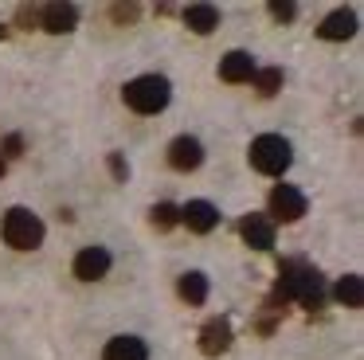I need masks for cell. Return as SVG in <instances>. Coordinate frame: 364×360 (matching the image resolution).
Masks as SVG:
<instances>
[{"mask_svg": "<svg viewBox=\"0 0 364 360\" xmlns=\"http://www.w3.org/2000/svg\"><path fill=\"white\" fill-rule=\"evenodd\" d=\"M274 294L282 297V302H298L301 309L314 313V309H321V302H325V278L314 263H306V258H286V263L278 266Z\"/></svg>", "mask_w": 364, "mask_h": 360, "instance_id": "obj_1", "label": "cell"}, {"mask_svg": "<svg viewBox=\"0 0 364 360\" xmlns=\"http://www.w3.org/2000/svg\"><path fill=\"white\" fill-rule=\"evenodd\" d=\"M122 98H126V106L134 114H161L168 106V98H173V86H168L165 75H141L134 83H126Z\"/></svg>", "mask_w": 364, "mask_h": 360, "instance_id": "obj_2", "label": "cell"}, {"mask_svg": "<svg viewBox=\"0 0 364 360\" xmlns=\"http://www.w3.org/2000/svg\"><path fill=\"white\" fill-rule=\"evenodd\" d=\"M294 161V149L286 137H278V133H262V137L251 141V164L262 172V176H282L286 169H290Z\"/></svg>", "mask_w": 364, "mask_h": 360, "instance_id": "obj_3", "label": "cell"}, {"mask_svg": "<svg viewBox=\"0 0 364 360\" xmlns=\"http://www.w3.org/2000/svg\"><path fill=\"white\" fill-rule=\"evenodd\" d=\"M4 243L16 250H36L43 243V219L28 208H9L4 211Z\"/></svg>", "mask_w": 364, "mask_h": 360, "instance_id": "obj_4", "label": "cell"}, {"mask_svg": "<svg viewBox=\"0 0 364 360\" xmlns=\"http://www.w3.org/2000/svg\"><path fill=\"white\" fill-rule=\"evenodd\" d=\"M267 203H270V216H267L270 223H298V219L306 216V196L294 184H278Z\"/></svg>", "mask_w": 364, "mask_h": 360, "instance_id": "obj_5", "label": "cell"}, {"mask_svg": "<svg viewBox=\"0 0 364 360\" xmlns=\"http://www.w3.org/2000/svg\"><path fill=\"white\" fill-rule=\"evenodd\" d=\"M231 321L228 317H208L204 329H200V352L204 356H220V352L231 349Z\"/></svg>", "mask_w": 364, "mask_h": 360, "instance_id": "obj_6", "label": "cell"}, {"mask_svg": "<svg viewBox=\"0 0 364 360\" xmlns=\"http://www.w3.org/2000/svg\"><path fill=\"white\" fill-rule=\"evenodd\" d=\"M75 23H79V8H75V4L55 0V4H43L40 8V28L51 31V36H67V31H75Z\"/></svg>", "mask_w": 364, "mask_h": 360, "instance_id": "obj_7", "label": "cell"}, {"mask_svg": "<svg viewBox=\"0 0 364 360\" xmlns=\"http://www.w3.org/2000/svg\"><path fill=\"white\" fill-rule=\"evenodd\" d=\"M106 270H110V250L106 247H82L75 255V278L98 282V278H106Z\"/></svg>", "mask_w": 364, "mask_h": 360, "instance_id": "obj_8", "label": "cell"}, {"mask_svg": "<svg viewBox=\"0 0 364 360\" xmlns=\"http://www.w3.org/2000/svg\"><path fill=\"white\" fill-rule=\"evenodd\" d=\"M239 235H243L247 247H255V250L274 247V223H270L267 216H259V211H251V216L239 219Z\"/></svg>", "mask_w": 364, "mask_h": 360, "instance_id": "obj_9", "label": "cell"}, {"mask_svg": "<svg viewBox=\"0 0 364 360\" xmlns=\"http://www.w3.org/2000/svg\"><path fill=\"white\" fill-rule=\"evenodd\" d=\"M181 223L188 227V231H196V235H208L215 223H220V211H215V203H208V200H188L181 208Z\"/></svg>", "mask_w": 364, "mask_h": 360, "instance_id": "obj_10", "label": "cell"}, {"mask_svg": "<svg viewBox=\"0 0 364 360\" xmlns=\"http://www.w3.org/2000/svg\"><path fill=\"white\" fill-rule=\"evenodd\" d=\"M168 164H173L176 172H192L204 164V145H200L196 137H176L173 145H168Z\"/></svg>", "mask_w": 364, "mask_h": 360, "instance_id": "obj_11", "label": "cell"}, {"mask_svg": "<svg viewBox=\"0 0 364 360\" xmlns=\"http://www.w3.org/2000/svg\"><path fill=\"white\" fill-rule=\"evenodd\" d=\"M255 55L251 51H228L220 59V78L223 83H251L255 78Z\"/></svg>", "mask_w": 364, "mask_h": 360, "instance_id": "obj_12", "label": "cell"}, {"mask_svg": "<svg viewBox=\"0 0 364 360\" xmlns=\"http://www.w3.org/2000/svg\"><path fill=\"white\" fill-rule=\"evenodd\" d=\"M317 36L321 39H353L356 36V12L353 8H337V12H329L321 20V28H317Z\"/></svg>", "mask_w": 364, "mask_h": 360, "instance_id": "obj_13", "label": "cell"}, {"mask_svg": "<svg viewBox=\"0 0 364 360\" xmlns=\"http://www.w3.org/2000/svg\"><path fill=\"white\" fill-rule=\"evenodd\" d=\"M184 23H188L196 36H212L220 28V8L215 4H188L184 8Z\"/></svg>", "mask_w": 364, "mask_h": 360, "instance_id": "obj_14", "label": "cell"}, {"mask_svg": "<svg viewBox=\"0 0 364 360\" xmlns=\"http://www.w3.org/2000/svg\"><path fill=\"white\" fill-rule=\"evenodd\" d=\"M102 360H149V349H145L141 337H114L106 344Z\"/></svg>", "mask_w": 364, "mask_h": 360, "instance_id": "obj_15", "label": "cell"}, {"mask_svg": "<svg viewBox=\"0 0 364 360\" xmlns=\"http://www.w3.org/2000/svg\"><path fill=\"white\" fill-rule=\"evenodd\" d=\"M176 290H181V297L188 305H204L208 302V278L200 270H188V274H181V282H176Z\"/></svg>", "mask_w": 364, "mask_h": 360, "instance_id": "obj_16", "label": "cell"}, {"mask_svg": "<svg viewBox=\"0 0 364 360\" xmlns=\"http://www.w3.org/2000/svg\"><path fill=\"white\" fill-rule=\"evenodd\" d=\"M337 302L348 305V309H356V305L364 302V282H360V274H345V278L337 282Z\"/></svg>", "mask_w": 364, "mask_h": 360, "instance_id": "obj_17", "label": "cell"}, {"mask_svg": "<svg viewBox=\"0 0 364 360\" xmlns=\"http://www.w3.org/2000/svg\"><path fill=\"white\" fill-rule=\"evenodd\" d=\"M149 223L157 227V231H173V227L181 223V208H176V203H157V208L149 211Z\"/></svg>", "mask_w": 364, "mask_h": 360, "instance_id": "obj_18", "label": "cell"}, {"mask_svg": "<svg viewBox=\"0 0 364 360\" xmlns=\"http://www.w3.org/2000/svg\"><path fill=\"white\" fill-rule=\"evenodd\" d=\"M255 86H259L262 98H274L282 90V70L278 67H267V70H255Z\"/></svg>", "mask_w": 364, "mask_h": 360, "instance_id": "obj_19", "label": "cell"}, {"mask_svg": "<svg viewBox=\"0 0 364 360\" xmlns=\"http://www.w3.org/2000/svg\"><path fill=\"white\" fill-rule=\"evenodd\" d=\"M16 20H20V28H40V8H32V4H20L16 8Z\"/></svg>", "mask_w": 364, "mask_h": 360, "instance_id": "obj_20", "label": "cell"}, {"mask_svg": "<svg viewBox=\"0 0 364 360\" xmlns=\"http://www.w3.org/2000/svg\"><path fill=\"white\" fill-rule=\"evenodd\" d=\"M270 16L282 20V23H290L294 16H298V4H290V0H274V4H270Z\"/></svg>", "mask_w": 364, "mask_h": 360, "instance_id": "obj_21", "label": "cell"}, {"mask_svg": "<svg viewBox=\"0 0 364 360\" xmlns=\"http://www.w3.org/2000/svg\"><path fill=\"white\" fill-rule=\"evenodd\" d=\"M110 16H114L118 23H134L137 16H141V8H137V4H114V8H110Z\"/></svg>", "mask_w": 364, "mask_h": 360, "instance_id": "obj_22", "label": "cell"}, {"mask_svg": "<svg viewBox=\"0 0 364 360\" xmlns=\"http://www.w3.org/2000/svg\"><path fill=\"white\" fill-rule=\"evenodd\" d=\"M110 172H114V180H126V176H129V164L122 161L118 153H110Z\"/></svg>", "mask_w": 364, "mask_h": 360, "instance_id": "obj_23", "label": "cell"}, {"mask_svg": "<svg viewBox=\"0 0 364 360\" xmlns=\"http://www.w3.org/2000/svg\"><path fill=\"white\" fill-rule=\"evenodd\" d=\"M4 149H9V157H20V149H24V137H16V133H12V137L4 141Z\"/></svg>", "mask_w": 364, "mask_h": 360, "instance_id": "obj_24", "label": "cell"}, {"mask_svg": "<svg viewBox=\"0 0 364 360\" xmlns=\"http://www.w3.org/2000/svg\"><path fill=\"white\" fill-rule=\"evenodd\" d=\"M4 169H9V161H4V157H0V176H4Z\"/></svg>", "mask_w": 364, "mask_h": 360, "instance_id": "obj_25", "label": "cell"}, {"mask_svg": "<svg viewBox=\"0 0 364 360\" xmlns=\"http://www.w3.org/2000/svg\"><path fill=\"white\" fill-rule=\"evenodd\" d=\"M0 39H4V28H0Z\"/></svg>", "mask_w": 364, "mask_h": 360, "instance_id": "obj_26", "label": "cell"}]
</instances>
